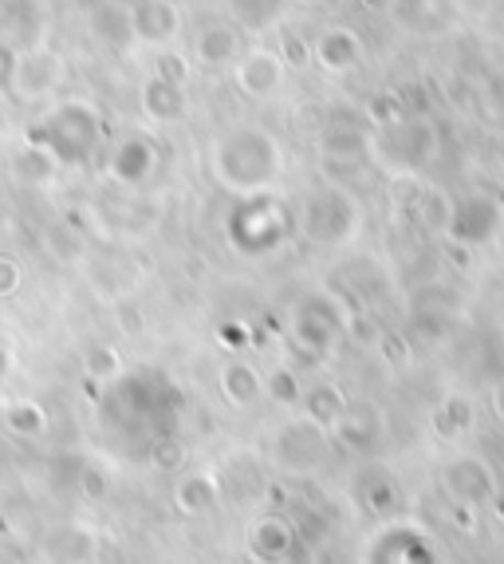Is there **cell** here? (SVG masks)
<instances>
[{
	"label": "cell",
	"instance_id": "obj_10",
	"mask_svg": "<svg viewBox=\"0 0 504 564\" xmlns=\"http://www.w3.org/2000/svg\"><path fill=\"white\" fill-rule=\"evenodd\" d=\"M319 454H324V426H316L311 419H296L272 438V458L281 462L284 470H308L316 466Z\"/></svg>",
	"mask_w": 504,
	"mask_h": 564
},
{
	"label": "cell",
	"instance_id": "obj_18",
	"mask_svg": "<svg viewBox=\"0 0 504 564\" xmlns=\"http://www.w3.org/2000/svg\"><path fill=\"white\" fill-rule=\"evenodd\" d=\"M217 383H221L224 403L237 406V411H244V406L264 399V376L252 364H244V359H229V364L221 367Z\"/></svg>",
	"mask_w": 504,
	"mask_h": 564
},
{
	"label": "cell",
	"instance_id": "obj_24",
	"mask_svg": "<svg viewBox=\"0 0 504 564\" xmlns=\"http://www.w3.org/2000/svg\"><path fill=\"white\" fill-rule=\"evenodd\" d=\"M56 174H59V166L52 162V154L40 151V147H29V142H24V151L12 159V178L24 182V186H47Z\"/></svg>",
	"mask_w": 504,
	"mask_h": 564
},
{
	"label": "cell",
	"instance_id": "obj_6",
	"mask_svg": "<svg viewBox=\"0 0 504 564\" xmlns=\"http://www.w3.org/2000/svg\"><path fill=\"white\" fill-rule=\"evenodd\" d=\"M359 226V209L351 202V194L343 189H319L311 194L308 206H304V234L319 245H339L355 234Z\"/></svg>",
	"mask_w": 504,
	"mask_h": 564
},
{
	"label": "cell",
	"instance_id": "obj_28",
	"mask_svg": "<svg viewBox=\"0 0 504 564\" xmlns=\"http://www.w3.org/2000/svg\"><path fill=\"white\" fill-rule=\"evenodd\" d=\"M264 395L281 406H296L299 399H304V387H299V379H296L292 367H276V371L264 376Z\"/></svg>",
	"mask_w": 504,
	"mask_h": 564
},
{
	"label": "cell",
	"instance_id": "obj_3",
	"mask_svg": "<svg viewBox=\"0 0 504 564\" xmlns=\"http://www.w3.org/2000/svg\"><path fill=\"white\" fill-rule=\"evenodd\" d=\"M224 229V241L233 249L237 257H252V261H261V257L276 253L284 241L292 237V209L284 198L276 194H249V198H237L229 206L221 221Z\"/></svg>",
	"mask_w": 504,
	"mask_h": 564
},
{
	"label": "cell",
	"instance_id": "obj_14",
	"mask_svg": "<svg viewBox=\"0 0 504 564\" xmlns=\"http://www.w3.org/2000/svg\"><path fill=\"white\" fill-rule=\"evenodd\" d=\"M139 107L150 122L169 127V122H182L189 115V95H186V87L166 84L162 76H150L146 84L139 87Z\"/></svg>",
	"mask_w": 504,
	"mask_h": 564
},
{
	"label": "cell",
	"instance_id": "obj_20",
	"mask_svg": "<svg viewBox=\"0 0 504 564\" xmlns=\"http://www.w3.org/2000/svg\"><path fill=\"white\" fill-rule=\"evenodd\" d=\"M91 32L111 47H131L134 44L131 4H119V0H103V4H95Z\"/></svg>",
	"mask_w": 504,
	"mask_h": 564
},
{
	"label": "cell",
	"instance_id": "obj_23",
	"mask_svg": "<svg viewBox=\"0 0 504 564\" xmlns=\"http://www.w3.org/2000/svg\"><path fill=\"white\" fill-rule=\"evenodd\" d=\"M299 403H304V419H311L316 426H336V423H339V414L347 411L343 391H339V387H331V383L308 387Z\"/></svg>",
	"mask_w": 504,
	"mask_h": 564
},
{
	"label": "cell",
	"instance_id": "obj_9",
	"mask_svg": "<svg viewBox=\"0 0 504 564\" xmlns=\"http://www.w3.org/2000/svg\"><path fill=\"white\" fill-rule=\"evenodd\" d=\"M244 549L256 564H281L296 549V529L284 513H261V518H252L249 533H244Z\"/></svg>",
	"mask_w": 504,
	"mask_h": 564
},
{
	"label": "cell",
	"instance_id": "obj_17",
	"mask_svg": "<svg viewBox=\"0 0 504 564\" xmlns=\"http://www.w3.org/2000/svg\"><path fill=\"white\" fill-rule=\"evenodd\" d=\"M194 59L206 67H229L241 59V29L237 24H206L194 40Z\"/></svg>",
	"mask_w": 504,
	"mask_h": 564
},
{
	"label": "cell",
	"instance_id": "obj_36",
	"mask_svg": "<svg viewBox=\"0 0 504 564\" xmlns=\"http://www.w3.org/2000/svg\"><path fill=\"white\" fill-rule=\"evenodd\" d=\"M363 4H366V9H374V12H383V9H391L394 0H363Z\"/></svg>",
	"mask_w": 504,
	"mask_h": 564
},
{
	"label": "cell",
	"instance_id": "obj_22",
	"mask_svg": "<svg viewBox=\"0 0 504 564\" xmlns=\"http://www.w3.org/2000/svg\"><path fill=\"white\" fill-rule=\"evenodd\" d=\"M0 423H4L9 434H17V438H40V434H47V411L36 399H12L0 411Z\"/></svg>",
	"mask_w": 504,
	"mask_h": 564
},
{
	"label": "cell",
	"instance_id": "obj_19",
	"mask_svg": "<svg viewBox=\"0 0 504 564\" xmlns=\"http://www.w3.org/2000/svg\"><path fill=\"white\" fill-rule=\"evenodd\" d=\"M288 4L292 0H224V9H229L237 29L252 32V36H264V32L281 29Z\"/></svg>",
	"mask_w": 504,
	"mask_h": 564
},
{
	"label": "cell",
	"instance_id": "obj_12",
	"mask_svg": "<svg viewBox=\"0 0 504 564\" xmlns=\"http://www.w3.org/2000/svg\"><path fill=\"white\" fill-rule=\"evenodd\" d=\"M292 336H296L299 348H308V351L331 348V339L339 336V312L331 308V301H324V296H311V301H304L296 308Z\"/></svg>",
	"mask_w": 504,
	"mask_h": 564
},
{
	"label": "cell",
	"instance_id": "obj_7",
	"mask_svg": "<svg viewBox=\"0 0 504 564\" xmlns=\"http://www.w3.org/2000/svg\"><path fill=\"white\" fill-rule=\"evenodd\" d=\"M158 162H162L158 142L150 139V134L134 131V134H122L111 147V154H107V174H111V182H119V186L139 189L154 178Z\"/></svg>",
	"mask_w": 504,
	"mask_h": 564
},
{
	"label": "cell",
	"instance_id": "obj_1",
	"mask_svg": "<svg viewBox=\"0 0 504 564\" xmlns=\"http://www.w3.org/2000/svg\"><path fill=\"white\" fill-rule=\"evenodd\" d=\"M284 170V147L281 139L264 127H233L213 142L209 151V174L221 189H229L233 198H249V194H264L272 182L281 178Z\"/></svg>",
	"mask_w": 504,
	"mask_h": 564
},
{
	"label": "cell",
	"instance_id": "obj_8",
	"mask_svg": "<svg viewBox=\"0 0 504 564\" xmlns=\"http://www.w3.org/2000/svg\"><path fill=\"white\" fill-rule=\"evenodd\" d=\"M284 76H288V67H284V59L276 56V52H269V47H249L233 64L237 87H241V95H249V99H272V95H281Z\"/></svg>",
	"mask_w": 504,
	"mask_h": 564
},
{
	"label": "cell",
	"instance_id": "obj_29",
	"mask_svg": "<svg viewBox=\"0 0 504 564\" xmlns=\"http://www.w3.org/2000/svg\"><path fill=\"white\" fill-rule=\"evenodd\" d=\"M75 486H79V494H84L87 501H103L107 494H111V481H107V474L95 466V462H79V470H75Z\"/></svg>",
	"mask_w": 504,
	"mask_h": 564
},
{
	"label": "cell",
	"instance_id": "obj_4",
	"mask_svg": "<svg viewBox=\"0 0 504 564\" xmlns=\"http://www.w3.org/2000/svg\"><path fill=\"white\" fill-rule=\"evenodd\" d=\"M107 406H111L119 423L154 426L150 434H169L182 411V391L169 379L154 376V371H122L111 383Z\"/></svg>",
	"mask_w": 504,
	"mask_h": 564
},
{
	"label": "cell",
	"instance_id": "obj_5",
	"mask_svg": "<svg viewBox=\"0 0 504 564\" xmlns=\"http://www.w3.org/2000/svg\"><path fill=\"white\" fill-rule=\"evenodd\" d=\"M67 79V59L52 47H24L17 52V67H12V84L9 95L17 104H40V99H52V95L64 87Z\"/></svg>",
	"mask_w": 504,
	"mask_h": 564
},
{
	"label": "cell",
	"instance_id": "obj_2",
	"mask_svg": "<svg viewBox=\"0 0 504 564\" xmlns=\"http://www.w3.org/2000/svg\"><path fill=\"white\" fill-rule=\"evenodd\" d=\"M103 115L84 99H59L36 122H29L24 142L52 154L59 170H84L103 147Z\"/></svg>",
	"mask_w": 504,
	"mask_h": 564
},
{
	"label": "cell",
	"instance_id": "obj_34",
	"mask_svg": "<svg viewBox=\"0 0 504 564\" xmlns=\"http://www.w3.org/2000/svg\"><path fill=\"white\" fill-rule=\"evenodd\" d=\"M12 67H17V47L0 40V87H4V91H9V84H12Z\"/></svg>",
	"mask_w": 504,
	"mask_h": 564
},
{
	"label": "cell",
	"instance_id": "obj_30",
	"mask_svg": "<svg viewBox=\"0 0 504 564\" xmlns=\"http://www.w3.org/2000/svg\"><path fill=\"white\" fill-rule=\"evenodd\" d=\"M154 67H158L154 76H162L166 84H178V87H186L189 76H194V67H189V59L182 52H158V64Z\"/></svg>",
	"mask_w": 504,
	"mask_h": 564
},
{
	"label": "cell",
	"instance_id": "obj_38",
	"mask_svg": "<svg viewBox=\"0 0 504 564\" xmlns=\"http://www.w3.org/2000/svg\"><path fill=\"white\" fill-rule=\"evenodd\" d=\"M296 4H319V0H296Z\"/></svg>",
	"mask_w": 504,
	"mask_h": 564
},
{
	"label": "cell",
	"instance_id": "obj_13",
	"mask_svg": "<svg viewBox=\"0 0 504 564\" xmlns=\"http://www.w3.org/2000/svg\"><path fill=\"white\" fill-rule=\"evenodd\" d=\"M40 553L47 556V564H95L99 561V541L84 525H59L44 533Z\"/></svg>",
	"mask_w": 504,
	"mask_h": 564
},
{
	"label": "cell",
	"instance_id": "obj_39",
	"mask_svg": "<svg viewBox=\"0 0 504 564\" xmlns=\"http://www.w3.org/2000/svg\"><path fill=\"white\" fill-rule=\"evenodd\" d=\"M9 4H12V0H0V9H9Z\"/></svg>",
	"mask_w": 504,
	"mask_h": 564
},
{
	"label": "cell",
	"instance_id": "obj_31",
	"mask_svg": "<svg viewBox=\"0 0 504 564\" xmlns=\"http://www.w3.org/2000/svg\"><path fill=\"white\" fill-rule=\"evenodd\" d=\"M276 56L284 59V67H308L311 64V44L296 32H284L281 36V52Z\"/></svg>",
	"mask_w": 504,
	"mask_h": 564
},
{
	"label": "cell",
	"instance_id": "obj_33",
	"mask_svg": "<svg viewBox=\"0 0 504 564\" xmlns=\"http://www.w3.org/2000/svg\"><path fill=\"white\" fill-rule=\"evenodd\" d=\"M217 344L229 351H244L252 344V332L244 328L241 321H221V328H217Z\"/></svg>",
	"mask_w": 504,
	"mask_h": 564
},
{
	"label": "cell",
	"instance_id": "obj_25",
	"mask_svg": "<svg viewBox=\"0 0 504 564\" xmlns=\"http://www.w3.org/2000/svg\"><path fill=\"white\" fill-rule=\"evenodd\" d=\"M122 371H127V364H122V351L114 344H91L84 351V376L91 383H114Z\"/></svg>",
	"mask_w": 504,
	"mask_h": 564
},
{
	"label": "cell",
	"instance_id": "obj_21",
	"mask_svg": "<svg viewBox=\"0 0 504 564\" xmlns=\"http://www.w3.org/2000/svg\"><path fill=\"white\" fill-rule=\"evenodd\" d=\"M319 151L327 162H363L371 154V139L359 127H331L319 139Z\"/></svg>",
	"mask_w": 504,
	"mask_h": 564
},
{
	"label": "cell",
	"instance_id": "obj_15",
	"mask_svg": "<svg viewBox=\"0 0 504 564\" xmlns=\"http://www.w3.org/2000/svg\"><path fill=\"white\" fill-rule=\"evenodd\" d=\"M311 59H316L324 72H351V67H359V59H363V40H359V32L343 29V24H336V29H327L324 36L311 44Z\"/></svg>",
	"mask_w": 504,
	"mask_h": 564
},
{
	"label": "cell",
	"instance_id": "obj_27",
	"mask_svg": "<svg viewBox=\"0 0 504 564\" xmlns=\"http://www.w3.org/2000/svg\"><path fill=\"white\" fill-rule=\"evenodd\" d=\"M44 249L56 257V261H79V257H84V237L75 234L67 221H56V226H47Z\"/></svg>",
	"mask_w": 504,
	"mask_h": 564
},
{
	"label": "cell",
	"instance_id": "obj_35",
	"mask_svg": "<svg viewBox=\"0 0 504 564\" xmlns=\"http://www.w3.org/2000/svg\"><path fill=\"white\" fill-rule=\"evenodd\" d=\"M9 371H12V351H9V344L0 339V383L9 379Z\"/></svg>",
	"mask_w": 504,
	"mask_h": 564
},
{
	"label": "cell",
	"instance_id": "obj_26",
	"mask_svg": "<svg viewBox=\"0 0 504 564\" xmlns=\"http://www.w3.org/2000/svg\"><path fill=\"white\" fill-rule=\"evenodd\" d=\"M146 458L158 474H182V466L189 462V451H186V443H182L178 434L169 431V434H154V438H150Z\"/></svg>",
	"mask_w": 504,
	"mask_h": 564
},
{
	"label": "cell",
	"instance_id": "obj_32",
	"mask_svg": "<svg viewBox=\"0 0 504 564\" xmlns=\"http://www.w3.org/2000/svg\"><path fill=\"white\" fill-rule=\"evenodd\" d=\"M20 284H24V269H20V261L9 253H0V301L17 296Z\"/></svg>",
	"mask_w": 504,
	"mask_h": 564
},
{
	"label": "cell",
	"instance_id": "obj_16",
	"mask_svg": "<svg viewBox=\"0 0 504 564\" xmlns=\"http://www.w3.org/2000/svg\"><path fill=\"white\" fill-rule=\"evenodd\" d=\"M221 498H224L221 478L209 470L182 474L178 486H174V506H178V513H186V518H201V513H209Z\"/></svg>",
	"mask_w": 504,
	"mask_h": 564
},
{
	"label": "cell",
	"instance_id": "obj_11",
	"mask_svg": "<svg viewBox=\"0 0 504 564\" xmlns=\"http://www.w3.org/2000/svg\"><path fill=\"white\" fill-rule=\"evenodd\" d=\"M131 20H134V40H139V44L166 47V44H174L182 32V9L174 0H134Z\"/></svg>",
	"mask_w": 504,
	"mask_h": 564
},
{
	"label": "cell",
	"instance_id": "obj_37",
	"mask_svg": "<svg viewBox=\"0 0 504 564\" xmlns=\"http://www.w3.org/2000/svg\"><path fill=\"white\" fill-rule=\"evenodd\" d=\"M0 536H9V521L0 518Z\"/></svg>",
	"mask_w": 504,
	"mask_h": 564
}]
</instances>
